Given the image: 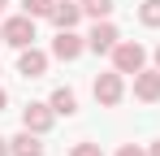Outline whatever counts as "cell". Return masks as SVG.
Masks as SVG:
<instances>
[{"label":"cell","instance_id":"3","mask_svg":"<svg viewBox=\"0 0 160 156\" xmlns=\"http://www.w3.org/2000/svg\"><path fill=\"white\" fill-rule=\"evenodd\" d=\"M95 100L104 104V108H112V104H121V96H126V82H121V74L117 70H108V74H100L95 78Z\"/></svg>","mask_w":160,"mask_h":156},{"label":"cell","instance_id":"1","mask_svg":"<svg viewBox=\"0 0 160 156\" xmlns=\"http://www.w3.org/2000/svg\"><path fill=\"white\" fill-rule=\"evenodd\" d=\"M108 56H112V70H117V74H138V70H143V61H147V48H143V44H134V39H121Z\"/></svg>","mask_w":160,"mask_h":156},{"label":"cell","instance_id":"8","mask_svg":"<svg viewBox=\"0 0 160 156\" xmlns=\"http://www.w3.org/2000/svg\"><path fill=\"white\" fill-rule=\"evenodd\" d=\"M134 96L143 104H156L160 100V70H138L134 74Z\"/></svg>","mask_w":160,"mask_h":156},{"label":"cell","instance_id":"21","mask_svg":"<svg viewBox=\"0 0 160 156\" xmlns=\"http://www.w3.org/2000/svg\"><path fill=\"white\" fill-rule=\"evenodd\" d=\"M4 4H9V0H0V13H4Z\"/></svg>","mask_w":160,"mask_h":156},{"label":"cell","instance_id":"20","mask_svg":"<svg viewBox=\"0 0 160 156\" xmlns=\"http://www.w3.org/2000/svg\"><path fill=\"white\" fill-rule=\"evenodd\" d=\"M156 70H160V44H156Z\"/></svg>","mask_w":160,"mask_h":156},{"label":"cell","instance_id":"14","mask_svg":"<svg viewBox=\"0 0 160 156\" xmlns=\"http://www.w3.org/2000/svg\"><path fill=\"white\" fill-rule=\"evenodd\" d=\"M52 4H56V0H22V13H30V18H48Z\"/></svg>","mask_w":160,"mask_h":156},{"label":"cell","instance_id":"15","mask_svg":"<svg viewBox=\"0 0 160 156\" xmlns=\"http://www.w3.org/2000/svg\"><path fill=\"white\" fill-rule=\"evenodd\" d=\"M69 156H104V148H100V143H91V139H82V143L69 148Z\"/></svg>","mask_w":160,"mask_h":156},{"label":"cell","instance_id":"18","mask_svg":"<svg viewBox=\"0 0 160 156\" xmlns=\"http://www.w3.org/2000/svg\"><path fill=\"white\" fill-rule=\"evenodd\" d=\"M4 104H9V96H4V87H0V108H4Z\"/></svg>","mask_w":160,"mask_h":156},{"label":"cell","instance_id":"10","mask_svg":"<svg viewBox=\"0 0 160 156\" xmlns=\"http://www.w3.org/2000/svg\"><path fill=\"white\" fill-rule=\"evenodd\" d=\"M48 104H52V113H56V117H74V113H78V96H74L69 87H56Z\"/></svg>","mask_w":160,"mask_h":156},{"label":"cell","instance_id":"19","mask_svg":"<svg viewBox=\"0 0 160 156\" xmlns=\"http://www.w3.org/2000/svg\"><path fill=\"white\" fill-rule=\"evenodd\" d=\"M147 156H160V143H152V152H147Z\"/></svg>","mask_w":160,"mask_h":156},{"label":"cell","instance_id":"7","mask_svg":"<svg viewBox=\"0 0 160 156\" xmlns=\"http://www.w3.org/2000/svg\"><path fill=\"white\" fill-rule=\"evenodd\" d=\"M18 74H22V78H43V74H48V52H39L35 44L22 48V56H18Z\"/></svg>","mask_w":160,"mask_h":156},{"label":"cell","instance_id":"22","mask_svg":"<svg viewBox=\"0 0 160 156\" xmlns=\"http://www.w3.org/2000/svg\"><path fill=\"white\" fill-rule=\"evenodd\" d=\"M0 44H4V35H0Z\"/></svg>","mask_w":160,"mask_h":156},{"label":"cell","instance_id":"13","mask_svg":"<svg viewBox=\"0 0 160 156\" xmlns=\"http://www.w3.org/2000/svg\"><path fill=\"white\" fill-rule=\"evenodd\" d=\"M138 22L143 26H160V0H143L138 4Z\"/></svg>","mask_w":160,"mask_h":156},{"label":"cell","instance_id":"12","mask_svg":"<svg viewBox=\"0 0 160 156\" xmlns=\"http://www.w3.org/2000/svg\"><path fill=\"white\" fill-rule=\"evenodd\" d=\"M82 13L95 18V22H104L108 13H112V0H82Z\"/></svg>","mask_w":160,"mask_h":156},{"label":"cell","instance_id":"11","mask_svg":"<svg viewBox=\"0 0 160 156\" xmlns=\"http://www.w3.org/2000/svg\"><path fill=\"white\" fill-rule=\"evenodd\" d=\"M9 148H13V156H43V143L35 130H22L18 139H9Z\"/></svg>","mask_w":160,"mask_h":156},{"label":"cell","instance_id":"17","mask_svg":"<svg viewBox=\"0 0 160 156\" xmlns=\"http://www.w3.org/2000/svg\"><path fill=\"white\" fill-rule=\"evenodd\" d=\"M0 156H13V148H9V139H0Z\"/></svg>","mask_w":160,"mask_h":156},{"label":"cell","instance_id":"6","mask_svg":"<svg viewBox=\"0 0 160 156\" xmlns=\"http://www.w3.org/2000/svg\"><path fill=\"white\" fill-rule=\"evenodd\" d=\"M117 44H121V35H117V26L108 22V18H104V22H95V30L87 35V48L100 52V56H104V52H112Z\"/></svg>","mask_w":160,"mask_h":156},{"label":"cell","instance_id":"2","mask_svg":"<svg viewBox=\"0 0 160 156\" xmlns=\"http://www.w3.org/2000/svg\"><path fill=\"white\" fill-rule=\"evenodd\" d=\"M0 35H4V44H9V48H30V44H35V18H30V13H18V18H9V22L0 26Z\"/></svg>","mask_w":160,"mask_h":156},{"label":"cell","instance_id":"9","mask_svg":"<svg viewBox=\"0 0 160 156\" xmlns=\"http://www.w3.org/2000/svg\"><path fill=\"white\" fill-rule=\"evenodd\" d=\"M56 22V30H74L82 18V4H74V0H61V4H52V13H48Z\"/></svg>","mask_w":160,"mask_h":156},{"label":"cell","instance_id":"4","mask_svg":"<svg viewBox=\"0 0 160 156\" xmlns=\"http://www.w3.org/2000/svg\"><path fill=\"white\" fill-rule=\"evenodd\" d=\"M56 122V113H52V104H39V100H30L26 108H22V126L35 130V134H43V130H52Z\"/></svg>","mask_w":160,"mask_h":156},{"label":"cell","instance_id":"16","mask_svg":"<svg viewBox=\"0 0 160 156\" xmlns=\"http://www.w3.org/2000/svg\"><path fill=\"white\" fill-rule=\"evenodd\" d=\"M117 156H147V152H143L138 143H121V152H117Z\"/></svg>","mask_w":160,"mask_h":156},{"label":"cell","instance_id":"5","mask_svg":"<svg viewBox=\"0 0 160 156\" xmlns=\"http://www.w3.org/2000/svg\"><path fill=\"white\" fill-rule=\"evenodd\" d=\"M82 48H87L82 35H74V30H56V39H52V56H56V61H78Z\"/></svg>","mask_w":160,"mask_h":156}]
</instances>
